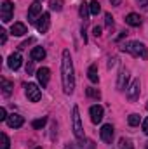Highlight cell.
Wrapping results in <instances>:
<instances>
[{
	"label": "cell",
	"instance_id": "cell-29",
	"mask_svg": "<svg viewBox=\"0 0 148 149\" xmlns=\"http://www.w3.org/2000/svg\"><path fill=\"white\" fill-rule=\"evenodd\" d=\"M105 23H106V26H108V28L113 26V17H111L110 12H106V14H105Z\"/></svg>",
	"mask_w": 148,
	"mask_h": 149
},
{
	"label": "cell",
	"instance_id": "cell-4",
	"mask_svg": "<svg viewBox=\"0 0 148 149\" xmlns=\"http://www.w3.org/2000/svg\"><path fill=\"white\" fill-rule=\"evenodd\" d=\"M73 134L77 139H84V127H82L78 106H73Z\"/></svg>",
	"mask_w": 148,
	"mask_h": 149
},
{
	"label": "cell",
	"instance_id": "cell-23",
	"mask_svg": "<svg viewBox=\"0 0 148 149\" xmlns=\"http://www.w3.org/2000/svg\"><path fill=\"white\" fill-rule=\"evenodd\" d=\"M89 9H91V14H99L101 12V5H99V2H96V0H92L91 3H89Z\"/></svg>",
	"mask_w": 148,
	"mask_h": 149
},
{
	"label": "cell",
	"instance_id": "cell-32",
	"mask_svg": "<svg viewBox=\"0 0 148 149\" xmlns=\"http://www.w3.org/2000/svg\"><path fill=\"white\" fill-rule=\"evenodd\" d=\"M92 33H94V37H101V26H94V30H92Z\"/></svg>",
	"mask_w": 148,
	"mask_h": 149
},
{
	"label": "cell",
	"instance_id": "cell-6",
	"mask_svg": "<svg viewBox=\"0 0 148 149\" xmlns=\"http://www.w3.org/2000/svg\"><path fill=\"white\" fill-rule=\"evenodd\" d=\"M25 92H26V97H28L32 102H38L40 97H42V92H40L38 85H35V83H28V85L25 87Z\"/></svg>",
	"mask_w": 148,
	"mask_h": 149
},
{
	"label": "cell",
	"instance_id": "cell-3",
	"mask_svg": "<svg viewBox=\"0 0 148 149\" xmlns=\"http://www.w3.org/2000/svg\"><path fill=\"white\" fill-rule=\"evenodd\" d=\"M12 14H14V3L11 0H5L2 2L0 5V17H2V23H9L12 19Z\"/></svg>",
	"mask_w": 148,
	"mask_h": 149
},
{
	"label": "cell",
	"instance_id": "cell-22",
	"mask_svg": "<svg viewBox=\"0 0 148 149\" xmlns=\"http://www.w3.org/2000/svg\"><path fill=\"white\" fill-rule=\"evenodd\" d=\"M78 12H80V17H82L84 21H87V17H89V12H91V9H89V5H87V3H82V5H80V10H78Z\"/></svg>",
	"mask_w": 148,
	"mask_h": 149
},
{
	"label": "cell",
	"instance_id": "cell-34",
	"mask_svg": "<svg viewBox=\"0 0 148 149\" xmlns=\"http://www.w3.org/2000/svg\"><path fill=\"white\" fill-rule=\"evenodd\" d=\"M138 2H140V5L143 9H148V0H138Z\"/></svg>",
	"mask_w": 148,
	"mask_h": 149
},
{
	"label": "cell",
	"instance_id": "cell-5",
	"mask_svg": "<svg viewBox=\"0 0 148 149\" xmlns=\"http://www.w3.org/2000/svg\"><path fill=\"white\" fill-rule=\"evenodd\" d=\"M140 88H141V83H140V80L136 78V80H132L131 81V85L127 87V99L131 101V102H134V101H138L140 99Z\"/></svg>",
	"mask_w": 148,
	"mask_h": 149
},
{
	"label": "cell",
	"instance_id": "cell-2",
	"mask_svg": "<svg viewBox=\"0 0 148 149\" xmlns=\"http://www.w3.org/2000/svg\"><path fill=\"white\" fill-rule=\"evenodd\" d=\"M122 50L132 54L134 57H141V59H147L148 57V49L145 47L143 42H127V43H124Z\"/></svg>",
	"mask_w": 148,
	"mask_h": 149
},
{
	"label": "cell",
	"instance_id": "cell-36",
	"mask_svg": "<svg viewBox=\"0 0 148 149\" xmlns=\"http://www.w3.org/2000/svg\"><path fill=\"white\" fill-rule=\"evenodd\" d=\"M147 109H148V102H147Z\"/></svg>",
	"mask_w": 148,
	"mask_h": 149
},
{
	"label": "cell",
	"instance_id": "cell-26",
	"mask_svg": "<svg viewBox=\"0 0 148 149\" xmlns=\"http://www.w3.org/2000/svg\"><path fill=\"white\" fill-rule=\"evenodd\" d=\"M0 139H2V146H0V149H9L11 141H9V137H7V134H2V135H0Z\"/></svg>",
	"mask_w": 148,
	"mask_h": 149
},
{
	"label": "cell",
	"instance_id": "cell-14",
	"mask_svg": "<svg viewBox=\"0 0 148 149\" xmlns=\"http://www.w3.org/2000/svg\"><path fill=\"white\" fill-rule=\"evenodd\" d=\"M23 123H25V118L21 114H18V113H12L7 118V125L11 128H19V127H23Z\"/></svg>",
	"mask_w": 148,
	"mask_h": 149
},
{
	"label": "cell",
	"instance_id": "cell-19",
	"mask_svg": "<svg viewBox=\"0 0 148 149\" xmlns=\"http://www.w3.org/2000/svg\"><path fill=\"white\" fill-rule=\"evenodd\" d=\"M87 76H89V80H91L92 83H98V81H99V74H98V66H96V64H91V66H89Z\"/></svg>",
	"mask_w": 148,
	"mask_h": 149
},
{
	"label": "cell",
	"instance_id": "cell-11",
	"mask_svg": "<svg viewBox=\"0 0 148 149\" xmlns=\"http://www.w3.org/2000/svg\"><path fill=\"white\" fill-rule=\"evenodd\" d=\"M94 142L92 141H89V139H78V142H72V144H68L66 149H94Z\"/></svg>",
	"mask_w": 148,
	"mask_h": 149
},
{
	"label": "cell",
	"instance_id": "cell-12",
	"mask_svg": "<svg viewBox=\"0 0 148 149\" xmlns=\"http://www.w3.org/2000/svg\"><path fill=\"white\" fill-rule=\"evenodd\" d=\"M7 64H9V68L11 70H19L21 68V64H23V57H21V54L19 52H14V54H11L9 56V59H7Z\"/></svg>",
	"mask_w": 148,
	"mask_h": 149
},
{
	"label": "cell",
	"instance_id": "cell-38",
	"mask_svg": "<svg viewBox=\"0 0 148 149\" xmlns=\"http://www.w3.org/2000/svg\"><path fill=\"white\" fill-rule=\"evenodd\" d=\"M37 149H42V148H37Z\"/></svg>",
	"mask_w": 148,
	"mask_h": 149
},
{
	"label": "cell",
	"instance_id": "cell-16",
	"mask_svg": "<svg viewBox=\"0 0 148 149\" xmlns=\"http://www.w3.org/2000/svg\"><path fill=\"white\" fill-rule=\"evenodd\" d=\"M45 56H47V52H45V49H42V47H33L32 52H30V57H32L33 61H42V59H45Z\"/></svg>",
	"mask_w": 148,
	"mask_h": 149
},
{
	"label": "cell",
	"instance_id": "cell-31",
	"mask_svg": "<svg viewBox=\"0 0 148 149\" xmlns=\"http://www.w3.org/2000/svg\"><path fill=\"white\" fill-rule=\"evenodd\" d=\"M0 42H2V43L7 42V31H5V30H0Z\"/></svg>",
	"mask_w": 148,
	"mask_h": 149
},
{
	"label": "cell",
	"instance_id": "cell-10",
	"mask_svg": "<svg viewBox=\"0 0 148 149\" xmlns=\"http://www.w3.org/2000/svg\"><path fill=\"white\" fill-rule=\"evenodd\" d=\"M99 135H101V141H103V142L111 144V141H113V127H111L110 123L103 125L101 130H99Z\"/></svg>",
	"mask_w": 148,
	"mask_h": 149
},
{
	"label": "cell",
	"instance_id": "cell-28",
	"mask_svg": "<svg viewBox=\"0 0 148 149\" xmlns=\"http://www.w3.org/2000/svg\"><path fill=\"white\" fill-rule=\"evenodd\" d=\"M120 149H134V148H132V142H131V141L120 139Z\"/></svg>",
	"mask_w": 148,
	"mask_h": 149
},
{
	"label": "cell",
	"instance_id": "cell-33",
	"mask_svg": "<svg viewBox=\"0 0 148 149\" xmlns=\"http://www.w3.org/2000/svg\"><path fill=\"white\" fill-rule=\"evenodd\" d=\"M143 132L148 135V118H145V120H143Z\"/></svg>",
	"mask_w": 148,
	"mask_h": 149
},
{
	"label": "cell",
	"instance_id": "cell-17",
	"mask_svg": "<svg viewBox=\"0 0 148 149\" xmlns=\"http://www.w3.org/2000/svg\"><path fill=\"white\" fill-rule=\"evenodd\" d=\"M125 23L129 24V26H141V17H140V14H136V12H131V14H127L125 16Z\"/></svg>",
	"mask_w": 148,
	"mask_h": 149
},
{
	"label": "cell",
	"instance_id": "cell-35",
	"mask_svg": "<svg viewBox=\"0 0 148 149\" xmlns=\"http://www.w3.org/2000/svg\"><path fill=\"white\" fill-rule=\"evenodd\" d=\"M120 2H122V0H110L111 5H120Z\"/></svg>",
	"mask_w": 148,
	"mask_h": 149
},
{
	"label": "cell",
	"instance_id": "cell-20",
	"mask_svg": "<svg viewBox=\"0 0 148 149\" xmlns=\"http://www.w3.org/2000/svg\"><path fill=\"white\" fill-rule=\"evenodd\" d=\"M0 85H2V92H4L5 95H9V94L12 92V88H14V85H12L9 80H5V78L0 80Z\"/></svg>",
	"mask_w": 148,
	"mask_h": 149
},
{
	"label": "cell",
	"instance_id": "cell-13",
	"mask_svg": "<svg viewBox=\"0 0 148 149\" xmlns=\"http://www.w3.org/2000/svg\"><path fill=\"white\" fill-rule=\"evenodd\" d=\"M49 78H51V71H49V68H40V70L37 71L38 85H40L42 88H45V87H47V83H49Z\"/></svg>",
	"mask_w": 148,
	"mask_h": 149
},
{
	"label": "cell",
	"instance_id": "cell-8",
	"mask_svg": "<svg viewBox=\"0 0 148 149\" xmlns=\"http://www.w3.org/2000/svg\"><path fill=\"white\" fill-rule=\"evenodd\" d=\"M89 114H91V121H92V123H96V125L101 123V120H103V106H99V104L91 106Z\"/></svg>",
	"mask_w": 148,
	"mask_h": 149
},
{
	"label": "cell",
	"instance_id": "cell-37",
	"mask_svg": "<svg viewBox=\"0 0 148 149\" xmlns=\"http://www.w3.org/2000/svg\"><path fill=\"white\" fill-rule=\"evenodd\" d=\"M147 149H148V142H147Z\"/></svg>",
	"mask_w": 148,
	"mask_h": 149
},
{
	"label": "cell",
	"instance_id": "cell-30",
	"mask_svg": "<svg viewBox=\"0 0 148 149\" xmlns=\"http://www.w3.org/2000/svg\"><path fill=\"white\" fill-rule=\"evenodd\" d=\"M7 111H5V108H0V121H7Z\"/></svg>",
	"mask_w": 148,
	"mask_h": 149
},
{
	"label": "cell",
	"instance_id": "cell-1",
	"mask_svg": "<svg viewBox=\"0 0 148 149\" xmlns=\"http://www.w3.org/2000/svg\"><path fill=\"white\" fill-rule=\"evenodd\" d=\"M61 80H63V90H65V94H73L75 70H73V61H72L70 50H63V59H61Z\"/></svg>",
	"mask_w": 148,
	"mask_h": 149
},
{
	"label": "cell",
	"instance_id": "cell-18",
	"mask_svg": "<svg viewBox=\"0 0 148 149\" xmlns=\"http://www.w3.org/2000/svg\"><path fill=\"white\" fill-rule=\"evenodd\" d=\"M11 33H12L14 37H23V35L26 33V26H25L23 23H14L12 28H11Z\"/></svg>",
	"mask_w": 148,
	"mask_h": 149
},
{
	"label": "cell",
	"instance_id": "cell-21",
	"mask_svg": "<svg viewBox=\"0 0 148 149\" xmlns=\"http://www.w3.org/2000/svg\"><path fill=\"white\" fill-rule=\"evenodd\" d=\"M140 121H141V116H140V114H136V113L129 114V118H127V123H129L131 127H138V125H140Z\"/></svg>",
	"mask_w": 148,
	"mask_h": 149
},
{
	"label": "cell",
	"instance_id": "cell-15",
	"mask_svg": "<svg viewBox=\"0 0 148 149\" xmlns=\"http://www.w3.org/2000/svg\"><path fill=\"white\" fill-rule=\"evenodd\" d=\"M127 81H129V73H127V70H125V68H120V71H118V81H117V88H118V90L127 88Z\"/></svg>",
	"mask_w": 148,
	"mask_h": 149
},
{
	"label": "cell",
	"instance_id": "cell-27",
	"mask_svg": "<svg viewBox=\"0 0 148 149\" xmlns=\"http://www.w3.org/2000/svg\"><path fill=\"white\" fill-rule=\"evenodd\" d=\"M87 95L92 97V99H99V97H101V94H99L98 88H87Z\"/></svg>",
	"mask_w": 148,
	"mask_h": 149
},
{
	"label": "cell",
	"instance_id": "cell-7",
	"mask_svg": "<svg viewBox=\"0 0 148 149\" xmlns=\"http://www.w3.org/2000/svg\"><path fill=\"white\" fill-rule=\"evenodd\" d=\"M49 21H51L49 12H42L40 17H38V21L35 23V26H37V30L40 31V33H45V31L49 30Z\"/></svg>",
	"mask_w": 148,
	"mask_h": 149
},
{
	"label": "cell",
	"instance_id": "cell-24",
	"mask_svg": "<svg viewBox=\"0 0 148 149\" xmlns=\"http://www.w3.org/2000/svg\"><path fill=\"white\" fill-rule=\"evenodd\" d=\"M49 5H51V9L52 10H61L63 9V0H49Z\"/></svg>",
	"mask_w": 148,
	"mask_h": 149
},
{
	"label": "cell",
	"instance_id": "cell-25",
	"mask_svg": "<svg viewBox=\"0 0 148 149\" xmlns=\"http://www.w3.org/2000/svg\"><path fill=\"white\" fill-rule=\"evenodd\" d=\"M47 123V118H38V120H33V123H32V127L35 128V130H40L44 125Z\"/></svg>",
	"mask_w": 148,
	"mask_h": 149
},
{
	"label": "cell",
	"instance_id": "cell-9",
	"mask_svg": "<svg viewBox=\"0 0 148 149\" xmlns=\"http://www.w3.org/2000/svg\"><path fill=\"white\" fill-rule=\"evenodd\" d=\"M38 14H42V3L37 0V2H33V3L30 5V9H28V21H30V23H37Z\"/></svg>",
	"mask_w": 148,
	"mask_h": 149
}]
</instances>
